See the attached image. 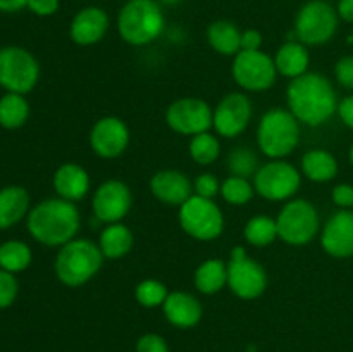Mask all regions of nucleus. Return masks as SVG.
Segmentation results:
<instances>
[{
	"instance_id": "obj_41",
	"label": "nucleus",
	"mask_w": 353,
	"mask_h": 352,
	"mask_svg": "<svg viewBox=\"0 0 353 352\" xmlns=\"http://www.w3.org/2000/svg\"><path fill=\"white\" fill-rule=\"evenodd\" d=\"M262 47V35L261 31L245 30L241 31V50H261Z\"/></svg>"
},
{
	"instance_id": "obj_31",
	"label": "nucleus",
	"mask_w": 353,
	"mask_h": 352,
	"mask_svg": "<svg viewBox=\"0 0 353 352\" xmlns=\"http://www.w3.org/2000/svg\"><path fill=\"white\" fill-rule=\"evenodd\" d=\"M226 168L231 176H240V178H254L259 171V157L250 147H234L228 154Z\"/></svg>"
},
{
	"instance_id": "obj_15",
	"label": "nucleus",
	"mask_w": 353,
	"mask_h": 352,
	"mask_svg": "<svg viewBox=\"0 0 353 352\" xmlns=\"http://www.w3.org/2000/svg\"><path fill=\"white\" fill-rule=\"evenodd\" d=\"M133 206L131 188L121 179H107L97 186L92 199L93 217L103 224L121 223Z\"/></svg>"
},
{
	"instance_id": "obj_27",
	"label": "nucleus",
	"mask_w": 353,
	"mask_h": 352,
	"mask_svg": "<svg viewBox=\"0 0 353 352\" xmlns=\"http://www.w3.org/2000/svg\"><path fill=\"white\" fill-rule=\"evenodd\" d=\"M30 207V195L23 186L0 190V228H9L23 219Z\"/></svg>"
},
{
	"instance_id": "obj_43",
	"label": "nucleus",
	"mask_w": 353,
	"mask_h": 352,
	"mask_svg": "<svg viewBox=\"0 0 353 352\" xmlns=\"http://www.w3.org/2000/svg\"><path fill=\"white\" fill-rule=\"evenodd\" d=\"M336 12L340 19L353 23V0H338Z\"/></svg>"
},
{
	"instance_id": "obj_5",
	"label": "nucleus",
	"mask_w": 353,
	"mask_h": 352,
	"mask_svg": "<svg viewBox=\"0 0 353 352\" xmlns=\"http://www.w3.org/2000/svg\"><path fill=\"white\" fill-rule=\"evenodd\" d=\"M300 126L288 109L274 107L264 113L257 126V145L269 159H286L300 144Z\"/></svg>"
},
{
	"instance_id": "obj_20",
	"label": "nucleus",
	"mask_w": 353,
	"mask_h": 352,
	"mask_svg": "<svg viewBox=\"0 0 353 352\" xmlns=\"http://www.w3.org/2000/svg\"><path fill=\"white\" fill-rule=\"evenodd\" d=\"M162 311H164L165 320L172 326L181 328V330L196 326L203 316L202 302L193 293L185 292V290L169 292L168 299L162 304Z\"/></svg>"
},
{
	"instance_id": "obj_9",
	"label": "nucleus",
	"mask_w": 353,
	"mask_h": 352,
	"mask_svg": "<svg viewBox=\"0 0 353 352\" xmlns=\"http://www.w3.org/2000/svg\"><path fill=\"white\" fill-rule=\"evenodd\" d=\"M336 9L326 0H309L300 7L295 17V37L303 45H324L338 31Z\"/></svg>"
},
{
	"instance_id": "obj_35",
	"label": "nucleus",
	"mask_w": 353,
	"mask_h": 352,
	"mask_svg": "<svg viewBox=\"0 0 353 352\" xmlns=\"http://www.w3.org/2000/svg\"><path fill=\"white\" fill-rule=\"evenodd\" d=\"M193 193L205 199H214L221 193V183L212 173H200L193 182Z\"/></svg>"
},
{
	"instance_id": "obj_12",
	"label": "nucleus",
	"mask_w": 353,
	"mask_h": 352,
	"mask_svg": "<svg viewBox=\"0 0 353 352\" xmlns=\"http://www.w3.org/2000/svg\"><path fill=\"white\" fill-rule=\"evenodd\" d=\"M40 79V66L33 54L21 47L0 50V85L10 93L31 92Z\"/></svg>"
},
{
	"instance_id": "obj_34",
	"label": "nucleus",
	"mask_w": 353,
	"mask_h": 352,
	"mask_svg": "<svg viewBox=\"0 0 353 352\" xmlns=\"http://www.w3.org/2000/svg\"><path fill=\"white\" fill-rule=\"evenodd\" d=\"M169 295V290L165 286V283H162L161 280L155 278H145L134 289V299L140 304L141 307H147V309H154V307H162V304L165 302Z\"/></svg>"
},
{
	"instance_id": "obj_42",
	"label": "nucleus",
	"mask_w": 353,
	"mask_h": 352,
	"mask_svg": "<svg viewBox=\"0 0 353 352\" xmlns=\"http://www.w3.org/2000/svg\"><path fill=\"white\" fill-rule=\"evenodd\" d=\"M336 113L340 116V119L343 121L345 126L353 130V95H348L343 100H340Z\"/></svg>"
},
{
	"instance_id": "obj_24",
	"label": "nucleus",
	"mask_w": 353,
	"mask_h": 352,
	"mask_svg": "<svg viewBox=\"0 0 353 352\" xmlns=\"http://www.w3.org/2000/svg\"><path fill=\"white\" fill-rule=\"evenodd\" d=\"M207 41L214 52L224 57H234L241 52V31L228 19H217L209 24Z\"/></svg>"
},
{
	"instance_id": "obj_39",
	"label": "nucleus",
	"mask_w": 353,
	"mask_h": 352,
	"mask_svg": "<svg viewBox=\"0 0 353 352\" xmlns=\"http://www.w3.org/2000/svg\"><path fill=\"white\" fill-rule=\"evenodd\" d=\"M331 199L333 204L340 209H352L353 207V185L350 183H338L331 190Z\"/></svg>"
},
{
	"instance_id": "obj_37",
	"label": "nucleus",
	"mask_w": 353,
	"mask_h": 352,
	"mask_svg": "<svg viewBox=\"0 0 353 352\" xmlns=\"http://www.w3.org/2000/svg\"><path fill=\"white\" fill-rule=\"evenodd\" d=\"M334 78L345 88L353 90V55H345L334 64Z\"/></svg>"
},
{
	"instance_id": "obj_14",
	"label": "nucleus",
	"mask_w": 353,
	"mask_h": 352,
	"mask_svg": "<svg viewBox=\"0 0 353 352\" xmlns=\"http://www.w3.org/2000/svg\"><path fill=\"white\" fill-rule=\"evenodd\" d=\"M254 116V106L247 93L230 92L214 107L212 128L223 138L243 135Z\"/></svg>"
},
{
	"instance_id": "obj_8",
	"label": "nucleus",
	"mask_w": 353,
	"mask_h": 352,
	"mask_svg": "<svg viewBox=\"0 0 353 352\" xmlns=\"http://www.w3.org/2000/svg\"><path fill=\"white\" fill-rule=\"evenodd\" d=\"M257 195L271 202H288L302 185V171L285 159H271L252 178Z\"/></svg>"
},
{
	"instance_id": "obj_17",
	"label": "nucleus",
	"mask_w": 353,
	"mask_h": 352,
	"mask_svg": "<svg viewBox=\"0 0 353 352\" xmlns=\"http://www.w3.org/2000/svg\"><path fill=\"white\" fill-rule=\"evenodd\" d=\"M321 247L334 259L353 255V211L340 209L324 223L321 230Z\"/></svg>"
},
{
	"instance_id": "obj_25",
	"label": "nucleus",
	"mask_w": 353,
	"mask_h": 352,
	"mask_svg": "<svg viewBox=\"0 0 353 352\" xmlns=\"http://www.w3.org/2000/svg\"><path fill=\"white\" fill-rule=\"evenodd\" d=\"M193 283H195V289L203 295L219 293L224 286H228V262L217 257L205 259L195 269Z\"/></svg>"
},
{
	"instance_id": "obj_33",
	"label": "nucleus",
	"mask_w": 353,
	"mask_h": 352,
	"mask_svg": "<svg viewBox=\"0 0 353 352\" xmlns=\"http://www.w3.org/2000/svg\"><path fill=\"white\" fill-rule=\"evenodd\" d=\"M254 183L247 178L230 175L223 183H221V197H223L224 202H228L230 206H245V204H248L254 199Z\"/></svg>"
},
{
	"instance_id": "obj_44",
	"label": "nucleus",
	"mask_w": 353,
	"mask_h": 352,
	"mask_svg": "<svg viewBox=\"0 0 353 352\" xmlns=\"http://www.w3.org/2000/svg\"><path fill=\"white\" fill-rule=\"evenodd\" d=\"M28 6V0H0L2 12H17Z\"/></svg>"
},
{
	"instance_id": "obj_4",
	"label": "nucleus",
	"mask_w": 353,
	"mask_h": 352,
	"mask_svg": "<svg viewBox=\"0 0 353 352\" xmlns=\"http://www.w3.org/2000/svg\"><path fill=\"white\" fill-rule=\"evenodd\" d=\"M116 26L123 41L145 47L164 33V10L157 0H128L117 14Z\"/></svg>"
},
{
	"instance_id": "obj_19",
	"label": "nucleus",
	"mask_w": 353,
	"mask_h": 352,
	"mask_svg": "<svg viewBox=\"0 0 353 352\" xmlns=\"http://www.w3.org/2000/svg\"><path fill=\"white\" fill-rule=\"evenodd\" d=\"M150 193L164 206L179 207L193 195V183L179 169H161L150 178Z\"/></svg>"
},
{
	"instance_id": "obj_21",
	"label": "nucleus",
	"mask_w": 353,
	"mask_h": 352,
	"mask_svg": "<svg viewBox=\"0 0 353 352\" xmlns=\"http://www.w3.org/2000/svg\"><path fill=\"white\" fill-rule=\"evenodd\" d=\"M54 190L61 199L69 200V202H79L85 199L92 186L88 171L78 162H64L59 166L57 171L54 173Z\"/></svg>"
},
{
	"instance_id": "obj_36",
	"label": "nucleus",
	"mask_w": 353,
	"mask_h": 352,
	"mask_svg": "<svg viewBox=\"0 0 353 352\" xmlns=\"http://www.w3.org/2000/svg\"><path fill=\"white\" fill-rule=\"evenodd\" d=\"M17 295V280L12 273L0 269V309L9 307L16 300Z\"/></svg>"
},
{
	"instance_id": "obj_38",
	"label": "nucleus",
	"mask_w": 353,
	"mask_h": 352,
	"mask_svg": "<svg viewBox=\"0 0 353 352\" xmlns=\"http://www.w3.org/2000/svg\"><path fill=\"white\" fill-rule=\"evenodd\" d=\"M137 352H169V345L159 333H145L137 340Z\"/></svg>"
},
{
	"instance_id": "obj_32",
	"label": "nucleus",
	"mask_w": 353,
	"mask_h": 352,
	"mask_svg": "<svg viewBox=\"0 0 353 352\" xmlns=\"http://www.w3.org/2000/svg\"><path fill=\"white\" fill-rule=\"evenodd\" d=\"M31 251L24 242L10 240L0 247V266L9 273H19L30 266Z\"/></svg>"
},
{
	"instance_id": "obj_30",
	"label": "nucleus",
	"mask_w": 353,
	"mask_h": 352,
	"mask_svg": "<svg viewBox=\"0 0 353 352\" xmlns=\"http://www.w3.org/2000/svg\"><path fill=\"white\" fill-rule=\"evenodd\" d=\"M190 157L199 166H210L219 159L221 155V141L216 135L210 131L200 133L192 137L188 145Z\"/></svg>"
},
{
	"instance_id": "obj_45",
	"label": "nucleus",
	"mask_w": 353,
	"mask_h": 352,
	"mask_svg": "<svg viewBox=\"0 0 353 352\" xmlns=\"http://www.w3.org/2000/svg\"><path fill=\"white\" fill-rule=\"evenodd\" d=\"M161 6H178V3H181L183 0H157Z\"/></svg>"
},
{
	"instance_id": "obj_16",
	"label": "nucleus",
	"mask_w": 353,
	"mask_h": 352,
	"mask_svg": "<svg viewBox=\"0 0 353 352\" xmlns=\"http://www.w3.org/2000/svg\"><path fill=\"white\" fill-rule=\"evenodd\" d=\"M131 133L128 124L117 116H103L93 123L88 133L90 148L100 159H117L126 152Z\"/></svg>"
},
{
	"instance_id": "obj_46",
	"label": "nucleus",
	"mask_w": 353,
	"mask_h": 352,
	"mask_svg": "<svg viewBox=\"0 0 353 352\" xmlns=\"http://www.w3.org/2000/svg\"><path fill=\"white\" fill-rule=\"evenodd\" d=\"M348 157H350V162H352V166H353V144H352V147H350V152H348Z\"/></svg>"
},
{
	"instance_id": "obj_29",
	"label": "nucleus",
	"mask_w": 353,
	"mask_h": 352,
	"mask_svg": "<svg viewBox=\"0 0 353 352\" xmlns=\"http://www.w3.org/2000/svg\"><path fill=\"white\" fill-rule=\"evenodd\" d=\"M28 116H30V106H28L26 99L19 93H7L0 100V124L3 128H19L26 123Z\"/></svg>"
},
{
	"instance_id": "obj_23",
	"label": "nucleus",
	"mask_w": 353,
	"mask_h": 352,
	"mask_svg": "<svg viewBox=\"0 0 353 352\" xmlns=\"http://www.w3.org/2000/svg\"><path fill=\"white\" fill-rule=\"evenodd\" d=\"M134 245V235L128 224L121 223H110L105 224L100 233L99 247L102 251L103 257L109 261H117L123 259L131 252Z\"/></svg>"
},
{
	"instance_id": "obj_40",
	"label": "nucleus",
	"mask_w": 353,
	"mask_h": 352,
	"mask_svg": "<svg viewBox=\"0 0 353 352\" xmlns=\"http://www.w3.org/2000/svg\"><path fill=\"white\" fill-rule=\"evenodd\" d=\"M28 9L40 17H48L59 10V0H28Z\"/></svg>"
},
{
	"instance_id": "obj_26",
	"label": "nucleus",
	"mask_w": 353,
	"mask_h": 352,
	"mask_svg": "<svg viewBox=\"0 0 353 352\" xmlns=\"http://www.w3.org/2000/svg\"><path fill=\"white\" fill-rule=\"evenodd\" d=\"M302 175L314 183H327L336 178L338 161L324 148L307 150L302 157Z\"/></svg>"
},
{
	"instance_id": "obj_10",
	"label": "nucleus",
	"mask_w": 353,
	"mask_h": 352,
	"mask_svg": "<svg viewBox=\"0 0 353 352\" xmlns=\"http://www.w3.org/2000/svg\"><path fill=\"white\" fill-rule=\"evenodd\" d=\"M268 273L264 266L247 254L243 245L230 252L228 261V289L241 300H255L268 290Z\"/></svg>"
},
{
	"instance_id": "obj_7",
	"label": "nucleus",
	"mask_w": 353,
	"mask_h": 352,
	"mask_svg": "<svg viewBox=\"0 0 353 352\" xmlns=\"http://www.w3.org/2000/svg\"><path fill=\"white\" fill-rule=\"evenodd\" d=\"M178 221L188 237L199 242H212L224 231V214L214 199H205L193 193L179 206Z\"/></svg>"
},
{
	"instance_id": "obj_3",
	"label": "nucleus",
	"mask_w": 353,
	"mask_h": 352,
	"mask_svg": "<svg viewBox=\"0 0 353 352\" xmlns=\"http://www.w3.org/2000/svg\"><path fill=\"white\" fill-rule=\"evenodd\" d=\"M103 257L99 244L90 238H72L59 247L54 271L59 282L69 289H79L95 278L102 269Z\"/></svg>"
},
{
	"instance_id": "obj_6",
	"label": "nucleus",
	"mask_w": 353,
	"mask_h": 352,
	"mask_svg": "<svg viewBox=\"0 0 353 352\" xmlns=\"http://www.w3.org/2000/svg\"><path fill=\"white\" fill-rule=\"evenodd\" d=\"M319 224V213L307 199L288 200L276 216L278 238L292 247L309 245L321 233Z\"/></svg>"
},
{
	"instance_id": "obj_22",
	"label": "nucleus",
	"mask_w": 353,
	"mask_h": 352,
	"mask_svg": "<svg viewBox=\"0 0 353 352\" xmlns=\"http://www.w3.org/2000/svg\"><path fill=\"white\" fill-rule=\"evenodd\" d=\"M274 64L278 69V75L288 79H295L305 75V72H309L310 66V54L307 50V45H303L299 40L285 41L276 52Z\"/></svg>"
},
{
	"instance_id": "obj_28",
	"label": "nucleus",
	"mask_w": 353,
	"mask_h": 352,
	"mask_svg": "<svg viewBox=\"0 0 353 352\" xmlns=\"http://www.w3.org/2000/svg\"><path fill=\"white\" fill-rule=\"evenodd\" d=\"M245 240L250 245L259 248L269 247L274 240H278V226H276V217L268 214H255L247 221L243 228Z\"/></svg>"
},
{
	"instance_id": "obj_1",
	"label": "nucleus",
	"mask_w": 353,
	"mask_h": 352,
	"mask_svg": "<svg viewBox=\"0 0 353 352\" xmlns=\"http://www.w3.org/2000/svg\"><path fill=\"white\" fill-rule=\"evenodd\" d=\"M288 110L300 124L317 128L326 124L338 110V95L333 83L321 72H305L290 79L286 88Z\"/></svg>"
},
{
	"instance_id": "obj_18",
	"label": "nucleus",
	"mask_w": 353,
	"mask_h": 352,
	"mask_svg": "<svg viewBox=\"0 0 353 352\" xmlns=\"http://www.w3.org/2000/svg\"><path fill=\"white\" fill-rule=\"evenodd\" d=\"M109 14L102 7L90 6L74 14L69 26V37L79 47H92L103 40L109 31Z\"/></svg>"
},
{
	"instance_id": "obj_11",
	"label": "nucleus",
	"mask_w": 353,
	"mask_h": 352,
	"mask_svg": "<svg viewBox=\"0 0 353 352\" xmlns=\"http://www.w3.org/2000/svg\"><path fill=\"white\" fill-rule=\"evenodd\" d=\"M231 75L243 92L261 93L271 88L278 78L274 57L262 50H241L233 57Z\"/></svg>"
},
{
	"instance_id": "obj_2",
	"label": "nucleus",
	"mask_w": 353,
	"mask_h": 352,
	"mask_svg": "<svg viewBox=\"0 0 353 352\" xmlns=\"http://www.w3.org/2000/svg\"><path fill=\"white\" fill-rule=\"evenodd\" d=\"M81 228V216L74 202L55 197L34 206L28 214L31 237L47 247H62L76 238Z\"/></svg>"
},
{
	"instance_id": "obj_13",
	"label": "nucleus",
	"mask_w": 353,
	"mask_h": 352,
	"mask_svg": "<svg viewBox=\"0 0 353 352\" xmlns=\"http://www.w3.org/2000/svg\"><path fill=\"white\" fill-rule=\"evenodd\" d=\"M214 109L209 102L196 97H181L169 104L165 109V123L174 133L195 137L212 128Z\"/></svg>"
}]
</instances>
